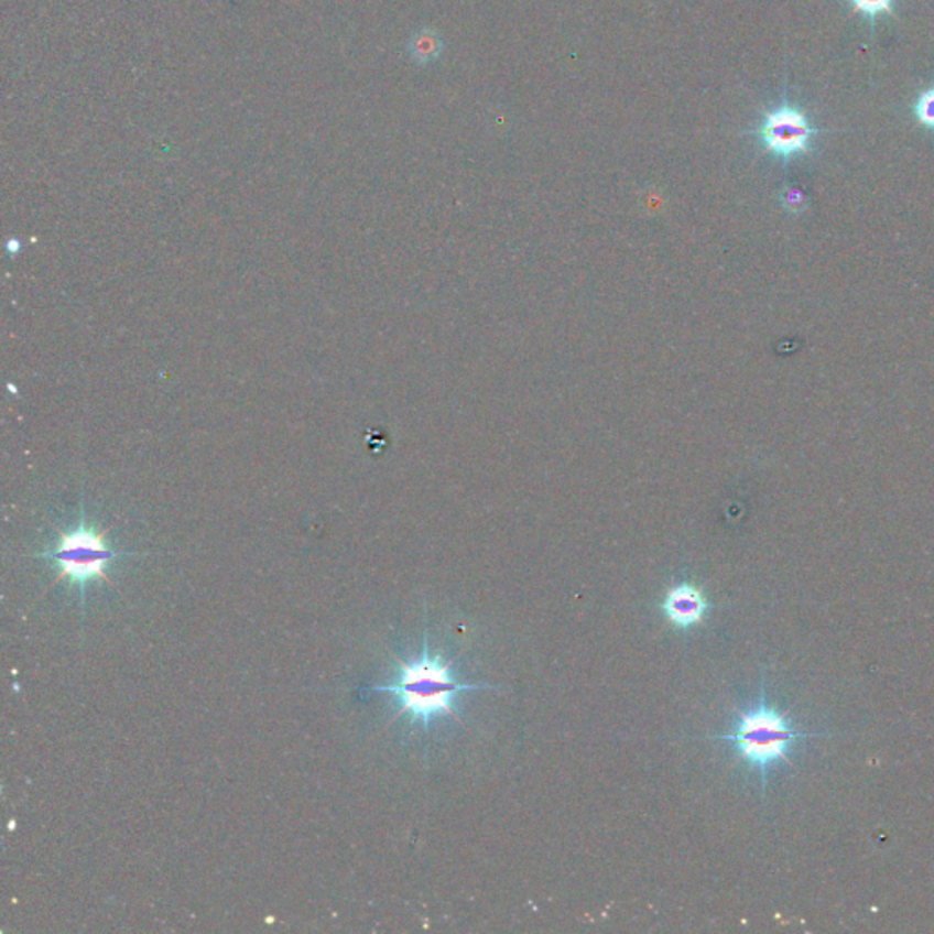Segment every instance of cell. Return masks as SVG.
I'll return each mask as SVG.
<instances>
[{
  "label": "cell",
  "mask_w": 934,
  "mask_h": 934,
  "mask_svg": "<svg viewBox=\"0 0 934 934\" xmlns=\"http://www.w3.org/2000/svg\"><path fill=\"white\" fill-rule=\"evenodd\" d=\"M409 52H411V57H413L416 63H433V61L438 58V55L442 54L441 37H438L435 32H431V30H424V32L416 33V35L411 39V43H409Z\"/></svg>",
  "instance_id": "6"
},
{
  "label": "cell",
  "mask_w": 934,
  "mask_h": 934,
  "mask_svg": "<svg viewBox=\"0 0 934 934\" xmlns=\"http://www.w3.org/2000/svg\"><path fill=\"white\" fill-rule=\"evenodd\" d=\"M914 116L922 127L934 130V86L920 94L914 102Z\"/></svg>",
  "instance_id": "8"
},
{
  "label": "cell",
  "mask_w": 934,
  "mask_h": 934,
  "mask_svg": "<svg viewBox=\"0 0 934 934\" xmlns=\"http://www.w3.org/2000/svg\"><path fill=\"white\" fill-rule=\"evenodd\" d=\"M130 555H135V553L117 552L113 547L108 546L105 533L97 531L94 525L86 522L85 508L80 506L79 525L75 530L61 531L54 547H50L46 552L35 553L32 557L46 558V561L57 564L61 572L55 577L54 584L63 579H69V583L77 584L80 591V606L85 608L88 583L97 579L112 584L107 575L108 564L116 558L130 557Z\"/></svg>",
  "instance_id": "3"
},
{
  "label": "cell",
  "mask_w": 934,
  "mask_h": 934,
  "mask_svg": "<svg viewBox=\"0 0 934 934\" xmlns=\"http://www.w3.org/2000/svg\"><path fill=\"white\" fill-rule=\"evenodd\" d=\"M399 664V677L388 685H378L372 688L377 692H391L399 697V712L394 719L408 714L413 723H422L425 728L438 716H452L455 721L463 723L457 712L453 710V694L464 691H486V688H499L491 685H473V683H460L453 680L452 664L442 659L441 653L430 652L427 633H424V647L422 658L414 663H405L394 655Z\"/></svg>",
  "instance_id": "1"
},
{
  "label": "cell",
  "mask_w": 934,
  "mask_h": 934,
  "mask_svg": "<svg viewBox=\"0 0 934 934\" xmlns=\"http://www.w3.org/2000/svg\"><path fill=\"white\" fill-rule=\"evenodd\" d=\"M783 199H785L786 208H791V210H802L803 203H805L802 192L796 191V188H789Z\"/></svg>",
  "instance_id": "9"
},
{
  "label": "cell",
  "mask_w": 934,
  "mask_h": 934,
  "mask_svg": "<svg viewBox=\"0 0 934 934\" xmlns=\"http://www.w3.org/2000/svg\"><path fill=\"white\" fill-rule=\"evenodd\" d=\"M661 608L672 625L686 630L703 621L710 605L699 588L692 584H680L669 589Z\"/></svg>",
  "instance_id": "5"
},
{
  "label": "cell",
  "mask_w": 934,
  "mask_h": 934,
  "mask_svg": "<svg viewBox=\"0 0 934 934\" xmlns=\"http://www.w3.org/2000/svg\"><path fill=\"white\" fill-rule=\"evenodd\" d=\"M817 734L800 732L792 727L791 721L783 714L770 708L764 700V691L761 688V699L758 708L739 714V723L732 734L712 736L710 739L719 741H732L738 754L750 764L756 767L761 774V783L767 785V770L770 764L786 761L792 745L797 739L816 738Z\"/></svg>",
  "instance_id": "2"
},
{
  "label": "cell",
  "mask_w": 934,
  "mask_h": 934,
  "mask_svg": "<svg viewBox=\"0 0 934 934\" xmlns=\"http://www.w3.org/2000/svg\"><path fill=\"white\" fill-rule=\"evenodd\" d=\"M816 133V128L808 124L807 116L791 105H781L780 108L764 113L763 121L756 130L764 150L781 160L807 154Z\"/></svg>",
  "instance_id": "4"
},
{
  "label": "cell",
  "mask_w": 934,
  "mask_h": 934,
  "mask_svg": "<svg viewBox=\"0 0 934 934\" xmlns=\"http://www.w3.org/2000/svg\"><path fill=\"white\" fill-rule=\"evenodd\" d=\"M855 13L869 17L876 21L880 15H892L897 0H849Z\"/></svg>",
  "instance_id": "7"
}]
</instances>
